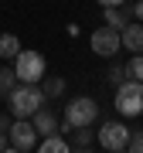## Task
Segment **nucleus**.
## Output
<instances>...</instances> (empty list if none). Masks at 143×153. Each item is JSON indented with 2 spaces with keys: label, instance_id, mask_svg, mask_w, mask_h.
<instances>
[{
  "label": "nucleus",
  "instance_id": "nucleus-1",
  "mask_svg": "<svg viewBox=\"0 0 143 153\" xmlns=\"http://www.w3.org/2000/svg\"><path fill=\"white\" fill-rule=\"evenodd\" d=\"M7 105H10L14 119H28V116H34L44 105V92L38 85H31V82H21L10 95H7Z\"/></svg>",
  "mask_w": 143,
  "mask_h": 153
},
{
  "label": "nucleus",
  "instance_id": "nucleus-2",
  "mask_svg": "<svg viewBox=\"0 0 143 153\" xmlns=\"http://www.w3.org/2000/svg\"><path fill=\"white\" fill-rule=\"evenodd\" d=\"M95 119H99L95 99H89V95L68 99V105H65V126H58V133H72L75 126H92Z\"/></svg>",
  "mask_w": 143,
  "mask_h": 153
},
{
  "label": "nucleus",
  "instance_id": "nucleus-3",
  "mask_svg": "<svg viewBox=\"0 0 143 153\" xmlns=\"http://www.w3.org/2000/svg\"><path fill=\"white\" fill-rule=\"evenodd\" d=\"M17 65H14V71H17V82H31V85H38L41 78H44V55L41 51H31V48H21L17 51Z\"/></svg>",
  "mask_w": 143,
  "mask_h": 153
},
{
  "label": "nucleus",
  "instance_id": "nucleus-4",
  "mask_svg": "<svg viewBox=\"0 0 143 153\" xmlns=\"http://www.w3.org/2000/svg\"><path fill=\"white\" fill-rule=\"evenodd\" d=\"M116 112H123V116H140L143 112V82L126 78L123 85H116Z\"/></svg>",
  "mask_w": 143,
  "mask_h": 153
},
{
  "label": "nucleus",
  "instance_id": "nucleus-5",
  "mask_svg": "<svg viewBox=\"0 0 143 153\" xmlns=\"http://www.w3.org/2000/svg\"><path fill=\"white\" fill-rule=\"evenodd\" d=\"M119 48H123V34L116 31V27L102 24L99 31H92V51H95L99 58H112Z\"/></svg>",
  "mask_w": 143,
  "mask_h": 153
},
{
  "label": "nucleus",
  "instance_id": "nucleus-6",
  "mask_svg": "<svg viewBox=\"0 0 143 153\" xmlns=\"http://www.w3.org/2000/svg\"><path fill=\"white\" fill-rule=\"evenodd\" d=\"M126 143H130V129L123 123H102L99 126V146L102 150L119 153V150H126Z\"/></svg>",
  "mask_w": 143,
  "mask_h": 153
},
{
  "label": "nucleus",
  "instance_id": "nucleus-7",
  "mask_svg": "<svg viewBox=\"0 0 143 153\" xmlns=\"http://www.w3.org/2000/svg\"><path fill=\"white\" fill-rule=\"evenodd\" d=\"M7 133H10V146L14 150H34L38 146V136H41L34 129V123H28V119H14Z\"/></svg>",
  "mask_w": 143,
  "mask_h": 153
},
{
  "label": "nucleus",
  "instance_id": "nucleus-8",
  "mask_svg": "<svg viewBox=\"0 0 143 153\" xmlns=\"http://www.w3.org/2000/svg\"><path fill=\"white\" fill-rule=\"evenodd\" d=\"M31 123H34V129H38L41 136H51V133H58V126H61V123H58V116L51 112V109H44V105L34 112V119H31Z\"/></svg>",
  "mask_w": 143,
  "mask_h": 153
},
{
  "label": "nucleus",
  "instance_id": "nucleus-9",
  "mask_svg": "<svg viewBox=\"0 0 143 153\" xmlns=\"http://www.w3.org/2000/svg\"><path fill=\"white\" fill-rule=\"evenodd\" d=\"M119 34H123V48H126V51L143 55V24H126Z\"/></svg>",
  "mask_w": 143,
  "mask_h": 153
},
{
  "label": "nucleus",
  "instance_id": "nucleus-10",
  "mask_svg": "<svg viewBox=\"0 0 143 153\" xmlns=\"http://www.w3.org/2000/svg\"><path fill=\"white\" fill-rule=\"evenodd\" d=\"M72 150H92V143H95V133H92V126H75L72 129Z\"/></svg>",
  "mask_w": 143,
  "mask_h": 153
},
{
  "label": "nucleus",
  "instance_id": "nucleus-11",
  "mask_svg": "<svg viewBox=\"0 0 143 153\" xmlns=\"http://www.w3.org/2000/svg\"><path fill=\"white\" fill-rule=\"evenodd\" d=\"M38 150H41V153H68L72 143H68L65 136H58V133H51V136H44V140L38 143Z\"/></svg>",
  "mask_w": 143,
  "mask_h": 153
},
{
  "label": "nucleus",
  "instance_id": "nucleus-12",
  "mask_svg": "<svg viewBox=\"0 0 143 153\" xmlns=\"http://www.w3.org/2000/svg\"><path fill=\"white\" fill-rule=\"evenodd\" d=\"M102 17H106V24H109V27H116V31H123V27L130 24V21H126L130 10H123V7H106Z\"/></svg>",
  "mask_w": 143,
  "mask_h": 153
},
{
  "label": "nucleus",
  "instance_id": "nucleus-13",
  "mask_svg": "<svg viewBox=\"0 0 143 153\" xmlns=\"http://www.w3.org/2000/svg\"><path fill=\"white\" fill-rule=\"evenodd\" d=\"M17 51H21V41H17V34L4 31V34H0V58H17Z\"/></svg>",
  "mask_w": 143,
  "mask_h": 153
},
{
  "label": "nucleus",
  "instance_id": "nucleus-14",
  "mask_svg": "<svg viewBox=\"0 0 143 153\" xmlns=\"http://www.w3.org/2000/svg\"><path fill=\"white\" fill-rule=\"evenodd\" d=\"M41 92H44V99H58V95H65V82H61L58 75H51V78H41Z\"/></svg>",
  "mask_w": 143,
  "mask_h": 153
},
{
  "label": "nucleus",
  "instance_id": "nucleus-15",
  "mask_svg": "<svg viewBox=\"0 0 143 153\" xmlns=\"http://www.w3.org/2000/svg\"><path fill=\"white\" fill-rule=\"evenodd\" d=\"M14 88H17V71L14 68H0V95L7 99Z\"/></svg>",
  "mask_w": 143,
  "mask_h": 153
},
{
  "label": "nucleus",
  "instance_id": "nucleus-16",
  "mask_svg": "<svg viewBox=\"0 0 143 153\" xmlns=\"http://www.w3.org/2000/svg\"><path fill=\"white\" fill-rule=\"evenodd\" d=\"M126 75H130V78H136V82H143V55H133V58H130Z\"/></svg>",
  "mask_w": 143,
  "mask_h": 153
},
{
  "label": "nucleus",
  "instance_id": "nucleus-17",
  "mask_svg": "<svg viewBox=\"0 0 143 153\" xmlns=\"http://www.w3.org/2000/svg\"><path fill=\"white\" fill-rule=\"evenodd\" d=\"M126 78H130V75H126V65H112V68H109V82H112V85H123Z\"/></svg>",
  "mask_w": 143,
  "mask_h": 153
},
{
  "label": "nucleus",
  "instance_id": "nucleus-18",
  "mask_svg": "<svg viewBox=\"0 0 143 153\" xmlns=\"http://www.w3.org/2000/svg\"><path fill=\"white\" fill-rule=\"evenodd\" d=\"M126 150H130V153H143V129L130 133V143H126Z\"/></svg>",
  "mask_w": 143,
  "mask_h": 153
},
{
  "label": "nucleus",
  "instance_id": "nucleus-19",
  "mask_svg": "<svg viewBox=\"0 0 143 153\" xmlns=\"http://www.w3.org/2000/svg\"><path fill=\"white\" fill-rule=\"evenodd\" d=\"M130 17H140V21H143V0H133V4H130Z\"/></svg>",
  "mask_w": 143,
  "mask_h": 153
},
{
  "label": "nucleus",
  "instance_id": "nucleus-20",
  "mask_svg": "<svg viewBox=\"0 0 143 153\" xmlns=\"http://www.w3.org/2000/svg\"><path fill=\"white\" fill-rule=\"evenodd\" d=\"M10 123H14V116H10V112H0V133L10 129Z\"/></svg>",
  "mask_w": 143,
  "mask_h": 153
},
{
  "label": "nucleus",
  "instance_id": "nucleus-21",
  "mask_svg": "<svg viewBox=\"0 0 143 153\" xmlns=\"http://www.w3.org/2000/svg\"><path fill=\"white\" fill-rule=\"evenodd\" d=\"M0 150H14L10 146V133H0Z\"/></svg>",
  "mask_w": 143,
  "mask_h": 153
},
{
  "label": "nucleus",
  "instance_id": "nucleus-22",
  "mask_svg": "<svg viewBox=\"0 0 143 153\" xmlns=\"http://www.w3.org/2000/svg\"><path fill=\"white\" fill-rule=\"evenodd\" d=\"M99 4H102V7H123L126 0H99Z\"/></svg>",
  "mask_w": 143,
  "mask_h": 153
}]
</instances>
